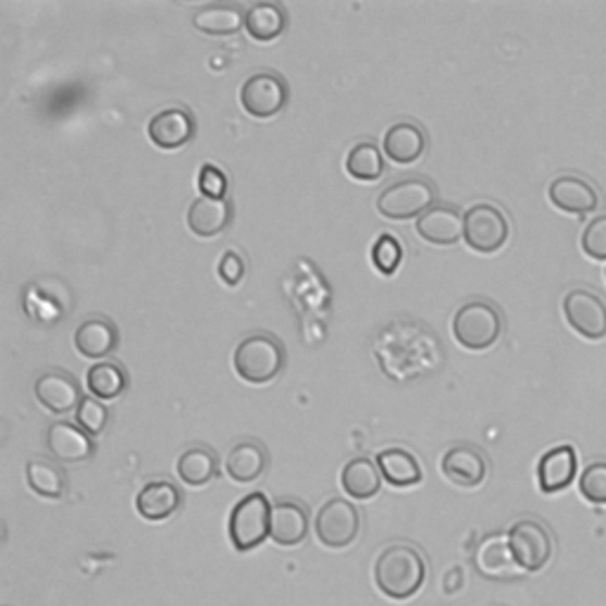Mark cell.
Returning <instances> with one entry per match:
<instances>
[{
    "label": "cell",
    "instance_id": "30",
    "mask_svg": "<svg viewBox=\"0 0 606 606\" xmlns=\"http://www.w3.org/2000/svg\"><path fill=\"white\" fill-rule=\"evenodd\" d=\"M245 26L251 38L268 44L287 29V12L277 3H253L247 10Z\"/></svg>",
    "mask_w": 606,
    "mask_h": 606
},
{
    "label": "cell",
    "instance_id": "20",
    "mask_svg": "<svg viewBox=\"0 0 606 606\" xmlns=\"http://www.w3.org/2000/svg\"><path fill=\"white\" fill-rule=\"evenodd\" d=\"M308 535V511L294 500H277L271 511V537L280 547H296Z\"/></svg>",
    "mask_w": 606,
    "mask_h": 606
},
{
    "label": "cell",
    "instance_id": "2",
    "mask_svg": "<svg viewBox=\"0 0 606 606\" xmlns=\"http://www.w3.org/2000/svg\"><path fill=\"white\" fill-rule=\"evenodd\" d=\"M285 346L273 334L253 332L235 348V372L249 384H268L285 368Z\"/></svg>",
    "mask_w": 606,
    "mask_h": 606
},
{
    "label": "cell",
    "instance_id": "27",
    "mask_svg": "<svg viewBox=\"0 0 606 606\" xmlns=\"http://www.w3.org/2000/svg\"><path fill=\"white\" fill-rule=\"evenodd\" d=\"M342 488L356 500H370L382 488V471L370 457H356L342 471Z\"/></svg>",
    "mask_w": 606,
    "mask_h": 606
},
{
    "label": "cell",
    "instance_id": "22",
    "mask_svg": "<svg viewBox=\"0 0 606 606\" xmlns=\"http://www.w3.org/2000/svg\"><path fill=\"white\" fill-rule=\"evenodd\" d=\"M183 503L181 488L171 481H150L136 497V507L140 517L147 521H164L178 511Z\"/></svg>",
    "mask_w": 606,
    "mask_h": 606
},
{
    "label": "cell",
    "instance_id": "17",
    "mask_svg": "<svg viewBox=\"0 0 606 606\" xmlns=\"http://www.w3.org/2000/svg\"><path fill=\"white\" fill-rule=\"evenodd\" d=\"M74 344H76V351L84 358L102 360L110 354H114V348L119 346L116 325L102 316H90L76 327Z\"/></svg>",
    "mask_w": 606,
    "mask_h": 606
},
{
    "label": "cell",
    "instance_id": "3",
    "mask_svg": "<svg viewBox=\"0 0 606 606\" xmlns=\"http://www.w3.org/2000/svg\"><path fill=\"white\" fill-rule=\"evenodd\" d=\"M453 334L469 351H483L500 339L503 316L491 301H467L457 308L453 318Z\"/></svg>",
    "mask_w": 606,
    "mask_h": 606
},
{
    "label": "cell",
    "instance_id": "28",
    "mask_svg": "<svg viewBox=\"0 0 606 606\" xmlns=\"http://www.w3.org/2000/svg\"><path fill=\"white\" fill-rule=\"evenodd\" d=\"M86 384L92 398L100 400H114L126 392L128 386V374L126 370L114 360H100L92 366L86 374Z\"/></svg>",
    "mask_w": 606,
    "mask_h": 606
},
{
    "label": "cell",
    "instance_id": "37",
    "mask_svg": "<svg viewBox=\"0 0 606 606\" xmlns=\"http://www.w3.org/2000/svg\"><path fill=\"white\" fill-rule=\"evenodd\" d=\"M197 185L201 190V197L225 199V195H227V176H225V171L215 164H201Z\"/></svg>",
    "mask_w": 606,
    "mask_h": 606
},
{
    "label": "cell",
    "instance_id": "10",
    "mask_svg": "<svg viewBox=\"0 0 606 606\" xmlns=\"http://www.w3.org/2000/svg\"><path fill=\"white\" fill-rule=\"evenodd\" d=\"M564 316L569 325L590 342L606 336V306L595 292L571 289L564 296Z\"/></svg>",
    "mask_w": 606,
    "mask_h": 606
},
{
    "label": "cell",
    "instance_id": "1",
    "mask_svg": "<svg viewBox=\"0 0 606 606\" xmlns=\"http://www.w3.org/2000/svg\"><path fill=\"white\" fill-rule=\"evenodd\" d=\"M424 581L426 561L422 552L408 543L388 545L374 561V583L388 599L403 602L415 597Z\"/></svg>",
    "mask_w": 606,
    "mask_h": 606
},
{
    "label": "cell",
    "instance_id": "15",
    "mask_svg": "<svg viewBox=\"0 0 606 606\" xmlns=\"http://www.w3.org/2000/svg\"><path fill=\"white\" fill-rule=\"evenodd\" d=\"M549 201L557 209L573 213V215H585L592 213L599 205V195L595 185L588 183L581 176H559L549 183Z\"/></svg>",
    "mask_w": 606,
    "mask_h": 606
},
{
    "label": "cell",
    "instance_id": "23",
    "mask_svg": "<svg viewBox=\"0 0 606 606\" xmlns=\"http://www.w3.org/2000/svg\"><path fill=\"white\" fill-rule=\"evenodd\" d=\"M382 150L396 164H415L426 150V136L412 121H398L384 133Z\"/></svg>",
    "mask_w": 606,
    "mask_h": 606
},
{
    "label": "cell",
    "instance_id": "21",
    "mask_svg": "<svg viewBox=\"0 0 606 606\" xmlns=\"http://www.w3.org/2000/svg\"><path fill=\"white\" fill-rule=\"evenodd\" d=\"M233 219V205L231 199H211L199 197L195 199L190 209H187V225L199 237H215L221 235L227 223Z\"/></svg>",
    "mask_w": 606,
    "mask_h": 606
},
{
    "label": "cell",
    "instance_id": "38",
    "mask_svg": "<svg viewBox=\"0 0 606 606\" xmlns=\"http://www.w3.org/2000/svg\"><path fill=\"white\" fill-rule=\"evenodd\" d=\"M245 259L237 251H225L219 261V275L225 282V285H239L242 277H245Z\"/></svg>",
    "mask_w": 606,
    "mask_h": 606
},
{
    "label": "cell",
    "instance_id": "7",
    "mask_svg": "<svg viewBox=\"0 0 606 606\" xmlns=\"http://www.w3.org/2000/svg\"><path fill=\"white\" fill-rule=\"evenodd\" d=\"M465 239L479 253H493L509 239V221L495 205H474L465 213Z\"/></svg>",
    "mask_w": 606,
    "mask_h": 606
},
{
    "label": "cell",
    "instance_id": "25",
    "mask_svg": "<svg viewBox=\"0 0 606 606\" xmlns=\"http://www.w3.org/2000/svg\"><path fill=\"white\" fill-rule=\"evenodd\" d=\"M268 467V450L256 441H239L225 457L227 477L237 483H251Z\"/></svg>",
    "mask_w": 606,
    "mask_h": 606
},
{
    "label": "cell",
    "instance_id": "36",
    "mask_svg": "<svg viewBox=\"0 0 606 606\" xmlns=\"http://www.w3.org/2000/svg\"><path fill=\"white\" fill-rule=\"evenodd\" d=\"M583 251L595 261H606V213L592 219L581 235Z\"/></svg>",
    "mask_w": 606,
    "mask_h": 606
},
{
    "label": "cell",
    "instance_id": "5",
    "mask_svg": "<svg viewBox=\"0 0 606 606\" xmlns=\"http://www.w3.org/2000/svg\"><path fill=\"white\" fill-rule=\"evenodd\" d=\"M436 205V185L424 176L396 181L376 197V209L392 221L420 219L424 211Z\"/></svg>",
    "mask_w": 606,
    "mask_h": 606
},
{
    "label": "cell",
    "instance_id": "18",
    "mask_svg": "<svg viewBox=\"0 0 606 606\" xmlns=\"http://www.w3.org/2000/svg\"><path fill=\"white\" fill-rule=\"evenodd\" d=\"M578 471V455L573 446H557L547 450L537 462V483L543 493H559L569 488Z\"/></svg>",
    "mask_w": 606,
    "mask_h": 606
},
{
    "label": "cell",
    "instance_id": "19",
    "mask_svg": "<svg viewBox=\"0 0 606 606\" xmlns=\"http://www.w3.org/2000/svg\"><path fill=\"white\" fill-rule=\"evenodd\" d=\"M474 564L481 576L495 578V581H507L519 573V564L509 549V537L503 533H493L479 545Z\"/></svg>",
    "mask_w": 606,
    "mask_h": 606
},
{
    "label": "cell",
    "instance_id": "26",
    "mask_svg": "<svg viewBox=\"0 0 606 606\" xmlns=\"http://www.w3.org/2000/svg\"><path fill=\"white\" fill-rule=\"evenodd\" d=\"M245 12L235 3H209L193 15V24L201 34L233 36L245 26Z\"/></svg>",
    "mask_w": 606,
    "mask_h": 606
},
{
    "label": "cell",
    "instance_id": "9",
    "mask_svg": "<svg viewBox=\"0 0 606 606\" xmlns=\"http://www.w3.org/2000/svg\"><path fill=\"white\" fill-rule=\"evenodd\" d=\"M509 549L515 555L519 569L535 573L547 567L552 557V537L549 531L535 519L517 521L507 533Z\"/></svg>",
    "mask_w": 606,
    "mask_h": 606
},
{
    "label": "cell",
    "instance_id": "12",
    "mask_svg": "<svg viewBox=\"0 0 606 606\" xmlns=\"http://www.w3.org/2000/svg\"><path fill=\"white\" fill-rule=\"evenodd\" d=\"M34 392L40 406L48 408L52 415L72 412L78 408V403L84 400L76 376L64 370H48L38 374Z\"/></svg>",
    "mask_w": 606,
    "mask_h": 606
},
{
    "label": "cell",
    "instance_id": "11",
    "mask_svg": "<svg viewBox=\"0 0 606 606\" xmlns=\"http://www.w3.org/2000/svg\"><path fill=\"white\" fill-rule=\"evenodd\" d=\"M417 235L426 239L429 245L453 247L465 237V215L453 205H436L424 211L415 225Z\"/></svg>",
    "mask_w": 606,
    "mask_h": 606
},
{
    "label": "cell",
    "instance_id": "29",
    "mask_svg": "<svg viewBox=\"0 0 606 606\" xmlns=\"http://www.w3.org/2000/svg\"><path fill=\"white\" fill-rule=\"evenodd\" d=\"M176 469L183 483L199 488V486H207V483L215 477V471H219V457H215L211 448L193 446L178 457Z\"/></svg>",
    "mask_w": 606,
    "mask_h": 606
},
{
    "label": "cell",
    "instance_id": "33",
    "mask_svg": "<svg viewBox=\"0 0 606 606\" xmlns=\"http://www.w3.org/2000/svg\"><path fill=\"white\" fill-rule=\"evenodd\" d=\"M107 422H110V412L102 406L98 398H84L76 408V424L90 436H100Z\"/></svg>",
    "mask_w": 606,
    "mask_h": 606
},
{
    "label": "cell",
    "instance_id": "16",
    "mask_svg": "<svg viewBox=\"0 0 606 606\" xmlns=\"http://www.w3.org/2000/svg\"><path fill=\"white\" fill-rule=\"evenodd\" d=\"M48 450L58 457L60 462H86L96 455V443L90 434L74 422H55L48 429Z\"/></svg>",
    "mask_w": 606,
    "mask_h": 606
},
{
    "label": "cell",
    "instance_id": "24",
    "mask_svg": "<svg viewBox=\"0 0 606 606\" xmlns=\"http://www.w3.org/2000/svg\"><path fill=\"white\" fill-rule=\"evenodd\" d=\"M376 467L382 477L396 488L417 486L424 479V469L417 457L406 448H386L376 455Z\"/></svg>",
    "mask_w": 606,
    "mask_h": 606
},
{
    "label": "cell",
    "instance_id": "4",
    "mask_svg": "<svg viewBox=\"0 0 606 606\" xmlns=\"http://www.w3.org/2000/svg\"><path fill=\"white\" fill-rule=\"evenodd\" d=\"M271 511L273 505L268 503L265 493L256 491L233 507L227 533L237 552H251L259 547L265 537H271Z\"/></svg>",
    "mask_w": 606,
    "mask_h": 606
},
{
    "label": "cell",
    "instance_id": "13",
    "mask_svg": "<svg viewBox=\"0 0 606 606\" xmlns=\"http://www.w3.org/2000/svg\"><path fill=\"white\" fill-rule=\"evenodd\" d=\"M441 471L460 488H477L488 477V460L474 446H453L441 460Z\"/></svg>",
    "mask_w": 606,
    "mask_h": 606
},
{
    "label": "cell",
    "instance_id": "35",
    "mask_svg": "<svg viewBox=\"0 0 606 606\" xmlns=\"http://www.w3.org/2000/svg\"><path fill=\"white\" fill-rule=\"evenodd\" d=\"M581 493L592 505H606V462H592L581 474Z\"/></svg>",
    "mask_w": 606,
    "mask_h": 606
},
{
    "label": "cell",
    "instance_id": "8",
    "mask_svg": "<svg viewBox=\"0 0 606 606\" xmlns=\"http://www.w3.org/2000/svg\"><path fill=\"white\" fill-rule=\"evenodd\" d=\"M360 533V511L344 497H334L322 505L316 517L318 541L330 549H344L351 545Z\"/></svg>",
    "mask_w": 606,
    "mask_h": 606
},
{
    "label": "cell",
    "instance_id": "34",
    "mask_svg": "<svg viewBox=\"0 0 606 606\" xmlns=\"http://www.w3.org/2000/svg\"><path fill=\"white\" fill-rule=\"evenodd\" d=\"M372 261L376 271L384 275H392L403 261V245L394 235H382L372 247Z\"/></svg>",
    "mask_w": 606,
    "mask_h": 606
},
{
    "label": "cell",
    "instance_id": "32",
    "mask_svg": "<svg viewBox=\"0 0 606 606\" xmlns=\"http://www.w3.org/2000/svg\"><path fill=\"white\" fill-rule=\"evenodd\" d=\"M346 171L356 181H380L384 173V157L380 147L370 140H360L346 157Z\"/></svg>",
    "mask_w": 606,
    "mask_h": 606
},
{
    "label": "cell",
    "instance_id": "6",
    "mask_svg": "<svg viewBox=\"0 0 606 606\" xmlns=\"http://www.w3.org/2000/svg\"><path fill=\"white\" fill-rule=\"evenodd\" d=\"M287 81L273 72H256L239 88V102L253 119H271L287 107Z\"/></svg>",
    "mask_w": 606,
    "mask_h": 606
},
{
    "label": "cell",
    "instance_id": "14",
    "mask_svg": "<svg viewBox=\"0 0 606 606\" xmlns=\"http://www.w3.org/2000/svg\"><path fill=\"white\" fill-rule=\"evenodd\" d=\"M147 136L161 150H178L195 138V116L183 107H166L150 119Z\"/></svg>",
    "mask_w": 606,
    "mask_h": 606
},
{
    "label": "cell",
    "instance_id": "31",
    "mask_svg": "<svg viewBox=\"0 0 606 606\" xmlns=\"http://www.w3.org/2000/svg\"><path fill=\"white\" fill-rule=\"evenodd\" d=\"M26 481H29V488L34 493L40 497H50V500H60L66 488L62 467L44 460V457H36V460H29V465H26Z\"/></svg>",
    "mask_w": 606,
    "mask_h": 606
}]
</instances>
